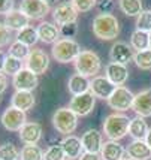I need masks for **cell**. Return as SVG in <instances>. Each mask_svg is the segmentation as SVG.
Here are the masks:
<instances>
[{
    "label": "cell",
    "mask_w": 151,
    "mask_h": 160,
    "mask_svg": "<svg viewBox=\"0 0 151 160\" xmlns=\"http://www.w3.org/2000/svg\"><path fill=\"white\" fill-rule=\"evenodd\" d=\"M38 36L39 41H42L43 43H51L54 45L57 41H60V28L57 27V24L49 22V21H42L41 24L38 26Z\"/></svg>",
    "instance_id": "ffe728a7"
},
{
    "label": "cell",
    "mask_w": 151,
    "mask_h": 160,
    "mask_svg": "<svg viewBox=\"0 0 151 160\" xmlns=\"http://www.w3.org/2000/svg\"><path fill=\"white\" fill-rule=\"evenodd\" d=\"M23 60H18L15 57L6 56V60H5V68H3V73L5 75H11V77H15L20 70H23Z\"/></svg>",
    "instance_id": "1f68e13d"
},
{
    "label": "cell",
    "mask_w": 151,
    "mask_h": 160,
    "mask_svg": "<svg viewBox=\"0 0 151 160\" xmlns=\"http://www.w3.org/2000/svg\"><path fill=\"white\" fill-rule=\"evenodd\" d=\"M53 126L57 132L60 135H64V136H69L76 130L78 127V115L72 111L70 108H58L57 111L53 114Z\"/></svg>",
    "instance_id": "277c9868"
},
{
    "label": "cell",
    "mask_w": 151,
    "mask_h": 160,
    "mask_svg": "<svg viewBox=\"0 0 151 160\" xmlns=\"http://www.w3.org/2000/svg\"><path fill=\"white\" fill-rule=\"evenodd\" d=\"M62 145L63 151L66 154V157L69 160H75V159H79L81 156L84 154V147H83V142L81 139L75 136V135H69V136H64L60 142Z\"/></svg>",
    "instance_id": "d6986e66"
},
{
    "label": "cell",
    "mask_w": 151,
    "mask_h": 160,
    "mask_svg": "<svg viewBox=\"0 0 151 160\" xmlns=\"http://www.w3.org/2000/svg\"><path fill=\"white\" fill-rule=\"evenodd\" d=\"M126 154L132 160H150L151 148L145 141H132L126 148Z\"/></svg>",
    "instance_id": "44dd1931"
},
{
    "label": "cell",
    "mask_w": 151,
    "mask_h": 160,
    "mask_svg": "<svg viewBox=\"0 0 151 160\" xmlns=\"http://www.w3.org/2000/svg\"><path fill=\"white\" fill-rule=\"evenodd\" d=\"M39 84L38 75L33 73L32 70L24 68L20 70L14 78H12V85H14L15 91H33Z\"/></svg>",
    "instance_id": "7c38bea8"
},
{
    "label": "cell",
    "mask_w": 151,
    "mask_h": 160,
    "mask_svg": "<svg viewBox=\"0 0 151 160\" xmlns=\"http://www.w3.org/2000/svg\"><path fill=\"white\" fill-rule=\"evenodd\" d=\"M70 3L75 6L78 12H88L96 6L97 0H70Z\"/></svg>",
    "instance_id": "8d00e7d4"
},
{
    "label": "cell",
    "mask_w": 151,
    "mask_h": 160,
    "mask_svg": "<svg viewBox=\"0 0 151 160\" xmlns=\"http://www.w3.org/2000/svg\"><path fill=\"white\" fill-rule=\"evenodd\" d=\"M43 160H66V154L63 151L62 145L60 144L49 145L48 150L43 153Z\"/></svg>",
    "instance_id": "d590c367"
},
{
    "label": "cell",
    "mask_w": 151,
    "mask_h": 160,
    "mask_svg": "<svg viewBox=\"0 0 151 160\" xmlns=\"http://www.w3.org/2000/svg\"><path fill=\"white\" fill-rule=\"evenodd\" d=\"M136 30L151 33V11H142L136 17Z\"/></svg>",
    "instance_id": "e575fe53"
},
{
    "label": "cell",
    "mask_w": 151,
    "mask_h": 160,
    "mask_svg": "<svg viewBox=\"0 0 151 160\" xmlns=\"http://www.w3.org/2000/svg\"><path fill=\"white\" fill-rule=\"evenodd\" d=\"M145 142L148 144V147L151 148V127H150V130H148V133H147V138H145Z\"/></svg>",
    "instance_id": "f6af8a7d"
},
{
    "label": "cell",
    "mask_w": 151,
    "mask_h": 160,
    "mask_svg": "<svg viewBox=\"0 0 151 160\" xmlns=\"http://www.w3.org/2000/svg\"><path fill=\"white\" fill-rule=\"evenodd\" d=\"M78 160H102V157L99 153H85L84 151V154Z\"/></svg>",
    "instance_id": "b9f144b4"
},
{
    "label": "cell",
    "mask_w": 151,
    "mask_h": 160,
    "mask_svg": "<svg viewBox=\"0 0 151 160\" xmlns=\"http://www.w3.org/2000/svg\"><path fill=\"white\" fill-rule=\"evenodd\" d=\"M112 8H114V2H112V0H102V2L99 3L100 14H111Z\"/></svg>",
    "instance_id": "60d3db41"
},
{
    "label": "cell",
    "mask_w": 151,
    "mask_h": 160,
    "mask_svg": "<svg viewBox=\"0 0 151 160\" xmlns=\"http://www.w3.org/2000/svg\"><path fill=\"white\" fill-rule=\"evenodd\" d=\"M8 90V75L0 72V94Z\"/></svg>",
    "instance_id": "7bdbcfd3"
},
{
    "label": "cell",
    "mask_w": 151,
    "mask_h": 160,
    "mask_svg": "<svg viewBox=\"0 0 151 160\" xmlns=\"http://www.w3.org/2000/svg\"><path fill=\"white\" fill-rule=\"evenodd\" d=\"M94 105H96V98L91 91L83 93V94H78L73 96L69 102V108L75 112L78 117H85L93 112L94 109Z\"/></svg>",
    "instance_id": "ba28073f"
},
{
    "label": "cell",
    "mask_w": 151,
    "mask_h": 160,
    "mask_svg": "<svg viewBox=\"0 0 151 160\" xmlns=\"http://www.w3.org/2000/svg\"><path fill=\"white\" fill-rule=\"evenodd\" d=\"M130 47L133 49H136V51L150 49V33L135 30L130 36Z\"/></svg>",
    "instance_id": "83f0119b"
},
{
    "label": "cell",
    "mask_w": 151,
    "mask_h": 160,
    "mask_svg": "<svg viewBox=\"0 0 151 160\" xmlns=\"http://www.w3.org/2000/svg\"><path fill=\"white\" fill-rule=\"evenodd\" d=\"M5 26H6L11 32L15 30V32H20L23 30L24 27H27L28 22H30V18H28L26 14H23L20 9L18 11H12V12H9L8 15H5Z\"/></svg>",
    "instance_id": "cb8c5ba5"
},
{
    "label": "cell",
    "mask_w": 151,
    "mask_h": 160,
    "mask_svg": "<svg viewBox=\"0 0 151 160\" xmlns=\"http://www.w3.org/2000/svg\"><path fill=\"white\" fill-rule=\"evenodd\" d=\"M34 103H36V99H34L33 91H15L11 99V106L24 112L30 111Z\"/></svg>",
    "instance_id": "603a6c76"
},
{
    "label": "cell",
    "mask_w": 151,
    "mask_h": 160,
    "mask_svg": "<svg viewBox=\"0 0 151 160\" xmlns=\"http://www.w3.org/2000/svg\"><path fill=\"white\" fill-rule=\"evenodd\" d=\"M133 62L139 69L151 70V49H144V51H136L133 56Z\"/></svg>",
    "instance_id": "f546056e"
},
{
    "label": "cell",
    "mask_w": 151,
    "mask_h": 160,
    "mask_svg": "<svg viewBox=\"0 0 151 160\" xmlns=\"http://www.w3.org/2000/svg\"><path fill=\"white\" fill-rule=\"evenodd\" d=\"M68 160H69V159H68Z\"/></svg>",
    "instance_id": "f907efd6"
},
{
    "label": "cell",
    "mask_w": 151,
    "mask_h": 160,
    "mask_svg": "<svg viewBox=\"0 0 151 160\" xmlns=\"http://www.w3.org/2000/svg\"><path fill=\"white\" fill-rule=\"evenodd\" d=\"M81 51L83 49H81L78 42L73 41V39H64V38L55 42L53 45V49H51L54 60L58 63H63V64L75 62Z\"/></svg>",
    "instance_id": "5b68a950"
},
{
    "label": "cell",
    "mask_w": 151,
    "mask_h": 160,
    "mask_svg": "<svg viewBox=\"0 0 151 160\" xmlns=\"http://www.w3.org/2000/svg\"><path fill=\"white\" fill-rule=\"evenodd\" d=\"M21 160H43V151L39 145H24L21 150Z\"/></svg>",
    "instance_id": "d6a6232c"
},
{
    "label": "cell",
    "mask_w": 151,
    "mask_h": 160,
    "mask_svg": "<svg viewBox=\"0 0 151 160\" xmlns=\"http://www.w3.org/2000/svg\"><path fill=\"white\" fill-rule=\"evenodd\" d=\"M115 88L117 87L106 77H94L90 82V91L94 94V98L103 99V100H108Z\"/></svg>",
    "instance_id": "e0dca14e"
},
{
    "label": "cell",
    "mask_w": 151,
    "mask_h": 160,
    "mask_svg": "<svg viewBox=\"0 0 151 160\" xmlns=\"http://www.w3.org/2000/svg\"><path fill=\"white\" fill-rule=\"evenodd\" d=\"M76 33H78V24L76 22H70V24H64L60 27V35L64 38V39H72L75 38Z\"/></svg>",
    "instance_id": "74e56055"
},
{
    "label": "cell",
    "mask_w": 151,
    "mask_h": 160,
    "mask_svg": "<svg viewBox=\"0 0 151 160\" xmlns=\"http://www.w3.org/2000/svg\"><path fill=\"white\" fill-rule=\"evenodd\" d=\"M84 151L85 153H99L103 147V133H100L97 129H88L81 136Z\"/></svg>",
    "instance_id": "ac0fdd59"
},
{
    "label": "cell",
    "mask_w": 151,
    "mask_h": 160,
    "mask_svg": "<svg viewBox=\"0 0 151 160\" xmlns=\"http://www.w3.org/2000/svg\"><path fill=\"white\" fill-rule=\"evenodd\" d=\"M17 41L27 45V47H33L36 42L39 41V36H38V28L32 27V26H27L23 30L17 32Z\"/></svg>",
    "instance_id": "f1b7e54d"
},
{
    "label": "cell",
    "mask_w": 151,
    "mask_h": 160,
    "mask_svg": "<svg viewBox=\"0 0 151 160\" xmlns=\"http://www.w3.org/2000/svg\"><path fill=\"white\" fill-rule=\"evenodd\" d=\"M20 151L12 142H6L0 147V159L2 160H18Z\"/></svg>",
    "instance_id": "836d02e7"
},
{
    "label": "cell",
    "mask_w": 151,
    "mask_h": 160,
    "mask_svg": "<svg viewBox=\"0 0 151 160\" xmlns=\"http://www.w3.org/2000/svg\"><path fill=\"white\" fill-rule=\"evenodd\" d=\"M90 82H91V81H90L88 78L83 77V75H79V73H73L68 81V90L72 96L83 94V93L90 91Z\"/></svg>",
    "instance_id": "d4e9b609"
},
{
    "label": "cell",
    "mask_w": 151,
    "mask_h": 160,
    "mask_svg": "<svg viewBox=\"0 0 151 160\" xmlns=\"http://www.w3.org/2000/svg\"><path fill=\"white\" fill-rule=\"evenodd\" d=\"M45 2H48V3H49V2H53V0H45Z\"/></svg>",
    "instance_id": "c3c4849f"
},
{
    "label": "cell",
    "mask_w": 151,
    "mask_h": 160,
    "mask_svg": "<svg viewBox=\"0 0 151 160\" xmlns=\"http://www.w3.org/2000/svg\"><path fill=\"white\" fill-rule=\"evenodd\" d=\"M5 60H6V56L3 54V51L0 49V72H3V68H5Z\"/></svg>",
    "instance_id": "ee69618b"
},
{
    "label": "cell",
    "mask_w": 151,
    "mask_h": 160,
    "mask_svg": "<svg viewBox=\"0 0 151 160\" xmlns=\"http://www.w3.org/2000/svg\"><path fill=\"white\" fill-rule=\"evenodd\" d=\"M133 48H132L129 43H126L123 41H117L114 42V45L109 49V58L111 62L114 63H120V64H127L129 62L133 60Z\"/></svg>",
    "instance_id": "9a60e30c"
},
{
    "label": "cell",
    "mask_w": 151,
    "mask_h": 160,
    "mask_svg": "<svg viewBox=\"0 0 151 160\" xmlns=\"http://www.w3.org/2000/svg\"><path fill=\"white\" fill-rule=\"evenodd\" d=\"M42 133H43V130H42L41 123L27 121L18 132V136L24 145H38V142L42 139Z\"/></svg>",
    "instance_id": "4fadbf2b"
},
{
    "label": "cell",
    "mask_w": 151,
    "mask_h": 160,
    "mask_svg": "<svg viewBox=\"0 0 151 160\" xmlns=\"http://www.w3.org/2000/svg\"><path fill=\"white\" fill-rule=\"evenodd\" d=\"M132 109L135 111L138 117H142V118L151 117V88L141 90L135 94Z\"/></svg>",
    "instance_id": "5bb4252c"
},
{
    "label": "cell",
    "mask_w": 151,
    "mask_h": 160,
    "mask_svg": "<svg viewBox=\"0 0 151 160\" xmlns=\"http://www.w3.org/2000/svg\"><path fill=\"white\" fill-rule=\"evenodd\" d=\"M93 33L100 41H114L120 35V22L112 14H99L93 20Z\"/></svg>",
    "instance_id": "6da1fadb"
},
{
    "label": "cell",
    "mask_w": 151,
    "mask_h": 160,
    "mask_svg": "<svg viewBox=\"0 0 151 160\" xmlns=\"http://www.w3.org/2000/svg\"><path fill=\"white\" fill-rule=\"evenodd\" d=\"M0 121H2L3 127L9 132H20L23 129V126L27 123V117H26L24 111L17 109L14 106H9L3 111L2 117H0Z\"/></svg>",
    "instance_id": "52a82bcc"
},
{
    "label": "cell",
    "mask_w": 151,
    "mask_h": 160,
    "mask_svg": "<svg viewBox=\"0 0 151 160\" xmlns=\"http://www.w3.org/2000/svg\"><path fill=\"white\" fill-rule=\"evenodd\" d=\"M20 11L27 15L30 20H42L49 14L51 8L45 0H21Z\"/></svg>",
    "instance_id": "9c48e42d"
},
{
    "label": "cell",
    "mask_w": 151,
    "mask_h": 160,
    "mask_svg": "<svg viewBox=\"0 0 151 160\" xmlns=\"http://www.w3.org/2000/svg\"><path fill=\"white\" fill-rule=\"evenodd\" d=\"M0 160H2V159H0Z\"/></svg>",
    "instance_id": "681fc988"
},
{
    "label": "cell",
    "mask_w": 151,
    "mask_h": 160,
    "mask_svg": "<svg viewBox=\"0 0 151 160\" xmlns=\"http://www.w3.org/2000/svg\"><path fill=\"white\" fill-rule=\"evenodd\" d=\"M121 160H132V159H130V157H123Z\"/></svg>",
    "instance_id": "bcb514c9"
},
{
    "label": "cell",
    "mask_w": 151,
    "mask_h": 160,
    "mask_svg": "<svg viewBox=\"0 0 151 160\" xmlns=\"http://www.w3.org/2000/svg\"><path fill=\"white\" fill-rule=\"evenodd\" d=\"M118 8L127 17H138L144 11L142 0H118Z\"/></svg>",
    "instance_id": "4316f807"
},
{
    "label": "cell",
    "mask_w": 151,
    "mask_h": 160,
    "mask_svg": "<svg viewBox=\"0 0 151 160\" xmlns=\"http://www.w3.org/2000/svg\"><path fill=\"white\" fill-rule=\"evenodd\" d=\"M14 0H0V15H8L14 11Z\"/></svg>",
    "instance_id": "ab89813d"
},
{
    "label": "cell",
    "mask_w": 151,
    "mask_h": 160,
    "mask_svg": "<svg viewBox=\"0 0 151 160\" xmlns=\"http://www.w3.org/2000/svg\"><path fill=\"white\" fill-rule=\"evenodd\" d=\"M130 118L123 112L109 114L103 120V133L109 141H120L129 133Z\"/></svg>",
    "instance_id": "7a4b0ae2"
},
{
    "label": "cell",
    "mask_w": 151,
    "mask_h": 160,
    "mask_svg": "<svg viewBox=\"0 0 151 160\" xmlns=\"http://www.w3.org/2000/svg\"><path fill=\"white\" fill-rule=\"evenodd\" d=\"M105 77L115 87H120V85H124L126 81L129 79V69H127L126 64L109 62L105 68Z\"/></svg>",
    "instance_id": "2e32d148"
},
{
    "label": "cell",
    "mask_w": 151,
    "mask_h": 160,
    "mask_svg": "<svg viewBox=\"0 0 151 160\" xmlns=\"http://www.w3.org/2000/svg\"><path fill=\"white\" fill-rule=\"evenodd\" d=\"M30 47L27 45H24V43H21V42L15 41L12 42L11 45H9V56L15 57V58H18V60H26L30 54Z\"/></svg>",
    "instance_id": "4dcf8cb0"
},
{
    "label": "cell",
    "mask_w": 151,
    "mask_h": 160,
    "mask_svg": "<svg viewBox=\"0 0 151 160\" xmlns=\"http://www.w3.org/2000/svg\"><path fill=\"white\" fill-rule=\"evenodd\" d=\"M100 157L102 160H121L126 157V148L118 141H106L100 150Z\"/></svg>",
    "instance_id": "7402d4cb"
},
{
    "label": "cell",
    "mask_w": 151,
    "mask_h": 160,
    "mask_svg": "<svg viewBox=\"0 0 151 160\" xmlns=\"http://www.w3.org/2000/svg\"><path fill=\"white\" fill-rule=\"evenodd\" d=\"M150 49H151V33H150Z\"/></svg>",
    "instance_id": "7dc6e473"
},
{
    "label": "cell",
    "mask_w": 151,
    "mask_h": 160,
    "mask_svg": "<svg viewBox=\"0 0 151 160\" xmlns=\"http://www.w3.org/2000/svg\"><path fill=\"white\" fill-rule=\"evenodd\" d=\"M150 130V127L147 124L145 118L142 117H135L130 120V126H129V135H130L133 141H145L147 133Z\"/></svg>",
    "instance_id": "484cf974"
},
{
    "label": "cell",
    "mask_w": 151,
    "mask_h": 160,
    "mask_svg": "<svg viewBox=\"0 0 151 160\" xmlns=\"http://www.w3.org/2000/svg\"><path fill=\"white\" fill-rule=\"evenodd\" d=\"M26 68L36 75L45 73L49 68V57L42 48H33L26 58Z\"/></svg>",
    "instance_id": "30bf717a"
},
{
    "label": "cell",
    "mask_w": 151,
    "mask_h": 160,
    "mask_svg": "<svg viewBox=\"0 0 151 160\" xmlns=\"http://www.w3.org/2000/svg\"><path fill=\"white\" fill-rule=\"evenodd\" d=\"M11 39H12L11 30L5 26V22H0V48L8 47L11 43Z\"/></svg>",
    "instance_id": "f35d334b"
},
{
    "label": "cell",
    "mask_w": 151,
    "mask_h": 160,
    "mask_svg": "<svg viewBox=\"0 0 151 160\" xmlns=\"http://www.w3.org/2000/svg\"><path fill=\"white\" fill-rule=\"evenodd\" d=\"M133 99H135V94L129 88H126L124 85H120L114 90V93L111 94V98L106 102H108L111 109H114L115 112H124L132 109Z\"/></svg>",
    "instance_id": "8992f818"
},
{
    "label": "cell",
    "mask_w": 151,
    "mask_h": 160,
    "mask_svg": "<svg viewBox=\"0 0 151 160\" xmlns=\"http://www.w3.org/2000/svg\"><path fill=\"white\" fill-rule=\"evenodd\" d=\"M73 64H75L76 73H79L85 78L97 77V73L102 69L100 57L97 56L94 51H90V49H83L79 52V56L76 57Z\"/></svg>",
    "instance_id": "3957f363"
},
{
    "label": "cell",
    "mask_w": 151,
    "mask_h": 160,
    "mask_svg": "<svg viewBox=\"0 0 151 160\" xmlns=\"http://www.w3.org/2000/svg\"><path fill=\"white\" fill-rule=\"evenodd\" d=\"M53 20L57 26H64L70 22H76L78 20V11L70 2H62L54 8L53 11Z\"/></svg>",
    "instance_id": "8fae6325"
}]
</instances>
